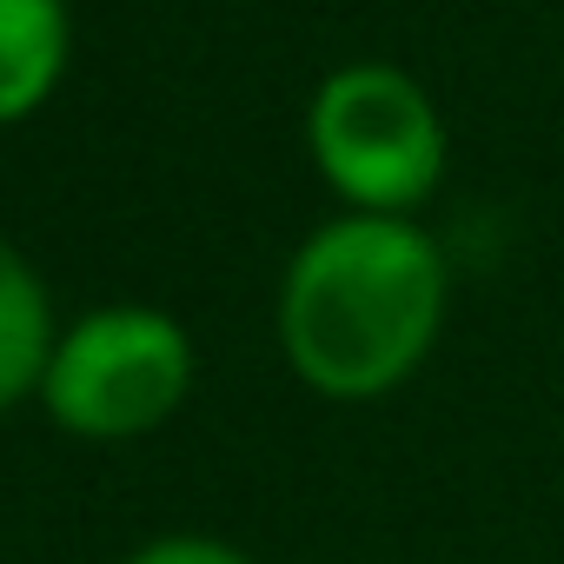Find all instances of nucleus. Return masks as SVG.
<instances>
[{
  "mask_svg": "<svg viewBox=\"0 0 564 564\" xmlns=\"http://www.w3.org/2000/svg\"><path fill=\"white\" fill-rule=\"evenodd\" d=\"M67 67L61 0H0V127L28 120Z\"/></svg>",
  "mask_w": 564,
  "mask_h": 564,
  "instance_id": "20e7f679",
  "label": "nucleus"
},
{
  "mask_svg": "<svg viewBox=\"0 0 564 564\" xmlns=\"http://www.w3.org/2000/svg\"><path fill=\"white\" fill-rule=\"evenodd\" d=\"M193 386V346L180 319L147 306H107L80 319L41 379L47 412L80 438H133L153 432Z\"/></svg>",
  "mask_w": 564,
  "mask_h": 564,
  "instance_id": "7ed1b4c3",
  "label": "nucleus"
},
{
  "mask_svg": "<svg viewBox=\"0 0 564 564\" xmlns=\"http://www.w3.org/2000/svg\"><path fill=\"white\" fill-rule=\"evenodd\" d=\"M445 326V252L386 213L319 226L279 293V346L326 399H386L405 386Z\"/></svg>",
  "mask_w": 564,
  "mask_h": 564,
  "instance_id": "f257e3e1",
  "label": "nucleus"
},
{
  "mask_svg": "<svg viewBox=\"0 0 564 564\" xmlns=\"http://www.w3.org/2000/svg\"><path fill=\"white\" fill-rule=\"evenodd\" d=\"M127 564H246L232 544H213V538H160L147 551H133Z\"/></svg>",
  "mask_w": 564,
  "mask_h": 564,
  "instance_id": "423d86ee",
  "label": "nucleus"
},
{
  "mask_svg": "<svg viewBox=\"0 0 564 564\" xmlns=\"http://www.w3.org/2000/svg\"><path fill=\"white\" fill-rule=\"evenodd\" d=\"M47 359H54L47 293H41L34 265L0 239V412L47 379Z\"/></svg>",
  "mask_w": 564,
  "mask_h": 564,
  "instance_id": "39448f33",
  "label": "nucleus"
},
{
  "mask_svg": "<svg viewBox=\"0 0 564 564\" xmlns=\"http://www.w3.org/2000/svg\"><path fill=\"white\" fill-rule=\"evenodd\" d=\"M306 133L326 186L352 213L405 219L445 173V120L432 94L386 61L326 74V87L313 94Z\"/></svg>",
  "mask_w": 564,
  "mask_h": 564,
  "instance_id": "f03ea898",
  "label": "nucleus"
}]
</instances>
